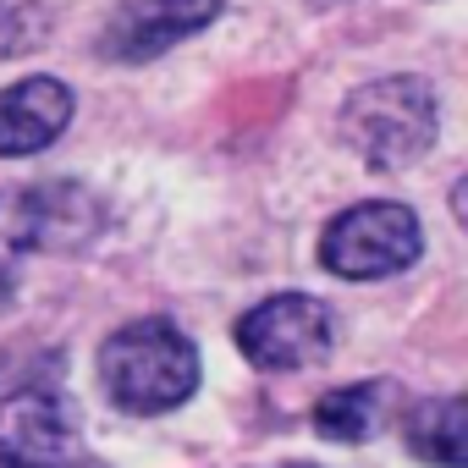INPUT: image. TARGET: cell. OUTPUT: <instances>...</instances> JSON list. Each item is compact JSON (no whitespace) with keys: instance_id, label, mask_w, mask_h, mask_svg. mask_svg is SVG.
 <instances>
[{"instance_id":"1","label":"cell","mask_w":468,"mask_h":468,"mask_svg":"<svg viewBox=\"0 0 468 468\" xmlns=\"http://www.w3.org/2000/svg\"><path fill=\"white\" fill-rule=\"evenodd\" d=\"M100 380L122 413H171L198 386V353L171 320H133L100 347Z\"/></svg>"},{"instance_id":"2","label":"cell","mask_w":468,"mask_h":468,"mask_svg":"<svg viewBox=\"0 0 468 468\" xmlns=\"http://www.w3.org/2000/svg\"><path fill=\"white\" fill-rule=\"evenodd\" d=\"M435 127H441V111L424 78H380L342 105V144L375 171L419 165L435 144Z\"/></svg>"},{"instance_id":"3","label":"cell","mask_w":468,"mask_h":468,"mask_svg":"<svg viewBox=\"0 0 468 468\" xmlns=\"http://www.w3.org/2000/svg\"><path fill=\"white\" fill-rule=\"evenodd\" d=\"M105 209L72 182H28L0 193V292L12 287L23 254L45 249H83L100 231Z\"/></svg>"},{"instance_id":"4","label":"cell","mask_w":468,"mask_h":468,"mask_svg":"<svg viewBox=\"0 0 468 468\" xmlns=\"http://www.w3.org/2000/svg\"><path fill=\"white\" fill-rule=\"evenodd\" d=\"M424 254V231H419V215L408 204H391V198H369V204H353L342 209L325 238H320V265L342 282H380V276H397L408 271L413 260Z\"/></svg>"},{"instance_id":"5","label":"cell","mask_w":468,"mask_h":468,"mask_svg":"<svg viewBox=\"0 0 468 468\" xmlns=\"http://www.w3.org/2000/svg\"><path fill=\"white\" fill-rule=\"evenodd\" d=\"M336 342V320L320 298L309 292H276L265 303H254L243 320H238V347L254 369H309L331 353Z\"/></svg>"},{"instance_id":"6","label":"cell","mask_w":468,"mask_h":468,"mask_svg":"<svg viewBox=\"0 0 468 468\" xmlns=\"http://www.w3.org/2000/svg\"><path fill=\"white\" fill-rule=\"evenodd\" d=\"M0 468H105L67 402L45 386H28V391H12V397H0Z\"/></svg>"},{"instance_id":"7","label":"cell","mask_w":468,"mask_h":468,"mask_svg":"<svg viewBox=\"0 0 468 468\" xmlns=\"http://www.w3.org/2000/svg\"><path fill=\"white\" fill-rule=\"evenodd\" d=\"M215 12H220V0H138V6H127L105 28L100 50L111 61H154L171 45L204 34L215 23Z\"/></svg>"},{"instance_id":"8","label":"cell","mask_w":468,"mask_h":468,"mask_svg":"<svg viewBox=\"0 0 468 468\" xmlns=\"http://www.w3.org/2000/svg\"><path fill=\"white\" fill-rule=\"evenodd\" d=\"M72 122V89L61 78H23L0 94V154H39Z\"/></svg>"},{"instance_id":"9","label":"cell","mask_w":468,"mask_h":468,"mask_svg":"<svg viewBox=\"0 0 468 468\" xmlns=\"http://www.w3.org/2000/svg\"><path fill=\"white\" fill-rule=\"evenodd\" d=\"M391 402H397V386H391V380L342 386V391H331V397L314 402V435L342 441V446H358V441H369V435L386 430Z\"/></svg>"},{"instance_id":"10","label":"cell","mask_w":468,"mask_h":468,"mask_svg":"<svg viewBox=\"0 0 468 468\" xmlns=\"http://www.w3.org/2000/svg\"><path fill=\"white\" fill-rule=\"evenodd\" d=\"M402 435H408V452L424 457V463H441V468L468 463V452H463V402L457 397L413 402V413L402 419Z\"/></svg>"}]
</instances>
